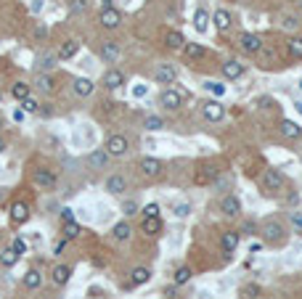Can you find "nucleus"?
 Segmentation results:
<instances>
[{
	"label": "nucleus",
	"mask_w": 302,
	"mask_h": 299,
	"mask_svg": "<svg viewBox=\"0 0 302 299\" xmlns=\"http://www.w3.org/2000/svg\"><path fill=\"white\" fill-rule=\"evenodd\" d=\"M284 27H286V30H294V27H297V19H294V16H286V19H284Z\"/></svg>",
	"instance_id": "obj_51"
},
{
	"label": "nucleus",
	"mask_w": 302,
	"mask_h": 299,
	"mask_svg": "<svg viewBox=\"0 0 302 299\" xmlns=\"http://www.w3.org/2000/svg\"><path fill=\"white\" fill-rule=\"evenodd\" d=\"M98 22H101L103 30H117V27L122 24V14L117 11V8H101Z\"/></svg>",
	"instance_id": "obj_11"
},
{
	"label": "nucleus",
	"mask_w": 302,
	"mask_h": 299,
	"mask_svg": "<svg viewBox=\"0 0 302 299\" xmlns=\"http://www.w3.org/2000/svg\"><path fill=\"white\" fill-rule=\"evenodd\" d=\"M133 96H135V98H143V96H146V85H135V88H133Z\"/></svg>",
	"instance_id": "obj_50"
},
{
	"label": "nucleus",
	"mask_w": 302,
	"mask_h": 299,
	"mask_svg": "<svg viewBox=\"0 0 302 299\" xmlns=\"http://www.w3.org/2000/svg\"><path fill=\"white\" fill-rule=\"evenodd\" d=\"M299 8H302V0H299Z\"/></svg>",
	"instance_id": "obj_59"
},
{
	"label": "nucleus",
	"mask_w": 302,
	"mask_h": 299,
	"mask_svg": "<svg viewBox=\"0 0 302 299\" xmlns=\"http://www.w3.org/2000/svg\"><path fill=\"white\" fill-rule=\"evenodd\" d=\"M299 90H302V80H299Z\"/></svg>",
	"instance_id": "obj_58"
},
{
	"label": "nucleus",
	"mask_w": 302,
	"mask_h": 299,
	"mask_svg": "<svg viewBox=\"0 0 302 299\" xmlns=\"http://www.w3.org/2000/svg\"><path fill=\"white\" fill-rule=\"evenodd\" d=\"M45 35H48V30H45V24H35V37H37V40H43Z\"/></svg>",
	"instance_id": "obj_48"
},
{
	"label": "nucleus",
	"mask_w": 302,
	"mask_h": 299,
	"mask_svg": "<svg viewBox=\"0 0 302 299\" xmlns=\"http://www.w3.org/2000/svg\"><path fill=\"white\" fill-rule=\"evenodd\" d=\"M122 212H125V214H127V217H133V214H138V204H135V201H130V199H127L125 204H122Z\"/></svg>",
	"instance_id": "obj_44"
},
{
	"label": "nucleus",
	"mask_w": 302,
	"mask_h": 299,
	"mask_svg": "<svg viewBox=\"0 0 302 299\" xmlns=\"http://www.w3.org/2000/svg\"><path fill=\"white\" fill-rule=\"evenodd\" d=\"M173 212H175V217H188V214H191V204L181 201V204H175V207H173Z\"/></svg>",
	"instance_id": "obj_42"
},
{
	"label": "nucleus",
	"mask_w": 302,
	"mask_h": 299,
	"mask_svg": "<svg viewBox=\"0 0 302 299\" xmlns=\"http://www.w3.org/2000/svg\"><path fill=\"white\" fill-rule=\"evenodd\" d=\"M183 53H186V59L196 61V59H202V56H204V45H202V43H188V40H186Z\"/></svg>",
	"instance_id": "obj_32"
},
{
	"label": "nucleus",
	"mask_w": 302,
	"mask_h": 299,
	"mask_svg": "<svg viewBox=\"0 0 302 299\" xmlns=\"http://www.w3.org/2000/svg\"><path fill=\"white\" fill-rule=\"evenodd\" d=\"M53 283L56 286H64V283H69V278H72V267L69 265H56L53 267Z\"/></svg>",
	"instance_id": "obj_26"
},
{
	"label": "nucleus",
	"mask_w": 302,
	"mask_h": 299,
	"mask_svg": "<svg viewBox=\"0 0 302 299\" xmlns=\"http://www.w3.org/2000/svg\"><path fill=\"white\" fill-rule=\"evenodd\" d=\"M103 188H106V193H111V196H122L127 191V177L125 175H109L106 177V183H103Z\"/></svg>",
	"instance_id": "obj_8"
},
{
	"label": "nucleus",
	"mask_w": 302,
	"mask_h": 299,
	"mask_svg": "<svg viewBox=\"0 0 302 299\" xmlns=\"http://www.w3.org/2000/svg\"><path fill=\"white\" fill-rule=\"evenodd\" d=\"M143 127L151 130V133H157V130H162V127H165V119H162V117H157V114H151V117L143 119Z\"/></svg>",
	"instance_id": "obj_37"
},
{
	"label": "nucleus",
	"mask_w": 302,
	"mask_h": 299,
	"mask_svg": "<svg viewBox=\"0 0 302 299\" xmlns=\"http://www.w3.org/2000/svg\"><path fill=\"white\" fill-rule=\"evenodd\" d=\"M212 24H215V30H218V32H228L231 27H233V16H231V11H225V8H218V11L212 14Z\"/></svg>",
	"instance_id": "obj_17"
},
{
	"label": "nucleus",
	"mask_w": 302,
	"mask_h": 299,
	"mask_svg": "<svg viewBox=\"0 0 302 299\" xmlns=\"http://www.w3.org/2000/svg\"><path fill=\"white\" fill-rule=\"evenodd\" d=\"M202 114H204L207 122H223L225 119V106L220 104V101H215V98L202 101Z\"/></svg>",
	"instance_id": "obj_3"
},
{
	"label": "nucleus",
	"mask_w": 302,
	"mask_h": 299,
	"mask_svg": "<svg viewBox=\"0 0 302 299\" xmlns=\"http://www.w3.org/2000/svg\"><path fill=\"white\" fill-rule=\"evenodd\" d=\"M138 170L143 172V177H159V172H162V162L154 156H143L138 162Z\"/></svg>",
	"instance_id": "obj_15"
},
{
	"label": "nucleus",
	"mask_w": 302,
	"mask_h": 299,
	"mask_svg": "<svg viewBox=\"0 0 302 299\" xmlns=\"http://www.w3.org/2000/svg\"><path fill=\"white\" fill-rule=\"evenodd\" d=\"M16 251H19V254H24V251H27V244H24V241L22 238H14V244H11Z\"/></svg>",
	"instance_id": "obj_49"
},
{
	"label": "nucleus",
	"mask_w": 302,
	"mask_h": 299,
	"mask_svg": "<svg viewBox=\"0 0 302 299\" xmlns=\"http://www.w3.org/2000/svg\"><path fill=\"white\" fill-rule=\"evenodd\" d=\"M19 257H22V254H19V251H16L14 246L0 249V265H3V267H14V265L19 262Z\"/></svg>",
	"instance_id": "obj_28"
},
{
	"label": "nucleus",
	"mask_w": 302,
	"mask_h": 299,
	"mask_svg": "<svg viewBox=\"0 0 302 299\" xmlns=\"http://www.w3.org/2000/svg\"><path fill=\"white\" fill-rule=\"evenodd\" d=\"M32 88L40 93V96H51L56 90V82H53V74H35L32 80Z\"/></svg>",
	"instance_id": "obj_14"
},
{
	"label": "nucleus",
	"mask_w": 302,
	"mask_h": 299,
	"mask_svg": "<svg viewBox=\"0 0 302 299\" xmlns=\"http://www.w3.org/2000/svg\"><path fill=\"white\" fill-rule=\"evenodd\" d=\"M111 236H114V241H119V244H125V241H130V236H133V228H130V222H117L114 230H111Z\"/></svg>",
	"instance_id": "obj_25"
},
{
	"label": "nucleus",
	"mask_w": 302,
	"mask_h": 299,
	"mask_svg": "<svg viewBox=\"0 0 302 299\" xmlns=\"http://www.w3.org/2000/svg\"><path fill=\"white\" fill-rule=\"evenodd\" d=\"M241 74H244V64L241 61H236V59L223 61V77L225 80H239Z\"/></svg>",
	"instance_id": "obj_21"
},
{
	"label": "nucleus",
	"mask_w": 302,
	"mask_h": 299,
	"mask_svg": "<svg viewBox=\"0 0 302 299\" xmlns=\"http://www.w3.org/2000/svg\"><path fill=\"white\" fill-rule=\"evenodd\" d=\"M61 222H74V212L67 207V209H61Z\"/></svg>",
	"instance_id": "obj_47"
},
{
	"label": "nucleus",
	"mask_w": 302,
	"mask_h": 299,
	"mask_svg": "<svg viewBox=\"0 0 302 299\" xmlns=\"http://www.w3.org/2000/svg\"><path fill=\"white\" fill-rule=\"evenodd\" d=\"M80 233H82V228L77 225V222H64V236L67 238H77Z\"/></svg>",
	"instance_id": "obj_41"
},
{
	"label": "nucleus",
	"mask_w": 302,
	"mask_h": 299,
	"mask_svg": "<svg viewBox=\"0 0 302 299\" xmlns=\"http://www.w3.org/2000/svg\"><path fill=\"white\" fill-rule=\"evenodd\" d=\"M204 90L212 93V96H218V98L225 96V85H223V82H218V80H207L204 82Z\"/></svg>",
	"instance_id": "obj_36"
},
{
	"label": "nucleus",
	"mask_w": 302,
	"mask_h": 299,
	"mask_svg": "<svg viewBox=\"0 0 302 299\" xmlns=\"http://www.w3.org/2000/svg\"><path fill=\"white\" fill-rule=\"evenodd\" d=\"M165 296L173 299V296H175V286H167V288H165Z\"/></svg>",
	"instance_id": "obj_54"
},
{
	"label": "nucleus",
	"mask_w": 302,
	"mask_h": 299,
	"mask_svg": "<svg viewBox=\"0 0 302 299\" xmlns=\"http://www.w3.org/2000/svg\"><path fill=\"white\" fill-rule=\"evenodd\" d=\"M43 11V0H35L32 3V14H40Z\"/></svg>",
	"instance_id": "obj_53"
},
{
	"label": "nucleus",
	"mask_w": 302,
	"mask_h": 299,
	"mask_svg": "<svg viewBox=\"0 0 302 299\" xmlns=\"http://www.w3.org/2000/svg\"><path fill=\"white\" fill-rule=\"evenodd\" d=\"M220 212L225 214V217H231V220L239 217V214H241V201L236 199L233 193H225L223 199H220Z\"/></svg>",
	"instance_id": "obj_9"
},
{
	"label": "nucleus",
	"mask_w": 302,
	"mask_h": 299,
	"mask_svg": "<svg viewBox=\"0 0 302 299\" xmlns=\"http://www.w3.org/2000/svg\"><path fill=\"white\" fill-rule=\"evenodd\" d=\"M22 109L27 111V114H37V111H40V104H37V98L27 96V98L22 101Z\"/></svg>",
	"instance_id": "obj_40"
},
{
	"label": "nucleus",
	"mask_w": 302,
	"mask_h": 299,
	"mask_svg": "<svg viewBox=\"0 0 302 299\" xmlns=\"http://www.w3.org/2000/svg\"><path fill=\"white\" fill-rule=\"evenodd\" d=\"M22 283H24V288L35 291V288H40V286H43V273H40V270H27L24 278H22Z\"/></svg>",
	"instance_id": "obj_23"
},
{
	"label": "nucleus",
	"mask_w": 302,
	"mask_h": 299,
	"mask_svg": "<svg viewBox=\"0 0 302 299\" xmlns=\"http://www.w3.org/2000/svg\"><path fill=\"white\" fill-rule=\"evenodd\" d=\"M32 183L37 185V188H45V191H53L56 183H59V175H56L53 170H48V167H40V170L32 172Z\"/></svg>",
	"instance_id": "obj_2"
},
{
	"label": "nucleus",
	"mask_w": 302,
	"mask_h": 299,
	"mask_svg": "<svg viewBox=\"0 0 302 299\" xmlns=\"http://www.w3.org/2000/svg\"><path fill=\"white\" fill-rule=\"evenodd\" d=\"M0 127H3V117H0Z\"/></svg>",
	"instance_id": "obj_57"
},
{
	"label": "nucleus",
	"mask_w": 302,
	"mask_h": 299,
	"mask_svg": "<svg viewBox=\"0 0 302 299\" xmlns=\"http://www.w3.org/2000/svg\"><path fill=\"white\" fill-rule=\"evenodd\" d=\"M281 135L289 138V141H297L302 135V127L297 122H291V119H284V122H281Z\"/></svg>",
	"instance_id": "obj_27"
},
{
	"label": "nucleus",
	"mask_w": 302,
	"mask_h": 299,
	"mask_svg": "<svg viewBox=\"0 0 302 299\" xmlns=\"http://www.w3.org/2000/svg\"><path fill=\"white\" fill-rule=\"evenodd\" d=\"M72 88H74V93H77L80 98H88L90 93L96 90V82H93V80H88V77H74Z\"/></svg>",
	"instance_id": "obj_22"
},
{
	"label": "nucleus",
	"mask_w": 302,
	"mask_h": 299,
	"mask_svg": "<svg viewBox=\"0 0 302 299\" xmlns=\"http://www.w3.org/2000/svg\"><path fill=\"white\" fill-rule=\"evenodd\" d=\"M154 80H157V85H173V82L178 80V72H175L173 64H159Z\"/></svg>",
	"instance_id": "obj_13"
},
{
	"label": "nucleus",
	"mask_w": 302,
	"mask_h": 299,
	"mask_svg": "<svg viewBox=\"0 0 302 299\" xmlns=\"http://www.w3.org/2000/svg\"><path fill=\"white\" fill-rule=\"evenodd\" d=\"M6 148H8V143L3 141V138H0V154H3V151H6Z\"/></svg>",
	"instance_id": "obj_55"
},
{
	"label": "nucleus",
	"mask_w": 302,
	"mask_h": 299,
	"mask_svg": "<svg viewBox=\"0 0 302 299\" xmlns=\"http://www.w3.org/2000/svg\"><path fill=\"white\" fill-rule=\"evenodd\" d=\"M262 238H265V244H270V246H281L286 241V228L281 225L278 220H268L265 225H262Z\"/></svg>",
	"instance_id": "obj_1"
},
{
	"label": "nucleus",
	"mask_w": 302,
	"mask_h": 299,
	"mask_svg": "<svg viewBox=\"0 0 302 299\" xmlns=\"http://www.w3.org/2000/svg\"><path fill=\"white\" fill-rule=\"evenodd\" d=\"M191 267H178L175 270V286H183V283H188L191 281Z\"/></svg>",
	"instance_id": "obj_39"
},
{
	"label": "nucleus",
	"mask_w": 302,
	"mask_h": 299,
	"mask_svg": "<svg viewBox=\"0 0 302 299\" xmlns=\"http://www.w3.org/2000/svg\"><path fill=\"white\" fill-rule=\"evenodd\" d=\"M286 48H289V56L291 59H302V37H289V43H286Z\"/></svg>",
	"instance_id": "obj_35"
},
{
	"label": "nucleus",
	"mask_w": 302,
	"mask_h": 299,
	"mask_svg": "<svg viewBox=\"0 0 302 299\" xmlns=\"http://www.w3.org/2000/svg\"><path fill=\"white\" fill-rule=\"evenodd\" d=\"M77 51H80V43L77 40H67V43H61V48H59V59L61 61H69V59H74L77 56Z\"/></svg>",
	"instance_id": "obj_24"
},
{
	"label": "nucleus",
	"mask_w": 302,
	"mask_h": 299,
	"mask_svg": "<svg viewBox=\"0 0 302 299\" xmlns=\"http://www.w3.org/2000/svg\"><path fill=\"white\" fill-rule=\"evenodd\" d=\"M143 217H159V204H154V201L146 204V207H143Z\"/></svg>",
	"instance_id": "obj_45"
},
{
	"label": "nucleus",
	"mask_w": 302,
	"mask_h": 299,
	"mask_svg": "<svg viewBox=\"0 0 302 299\" xmlns=\"http://www.w3.org/2000/svg\"><path fill=\"white\" fill-rule=\"evenodd\" d=\"M284 175H281L278 170H265L262 172V177H260V185H262V191H270V193H276V191H281L284 188Z\"/></svg>",
	"instance_id": "obj_4"
},
{
	"label": "nucleus",
	"mask_w": 302,
	"mask_h": 299,
	"mask_svg": "<svg viewBox=\"0 0 302 299\" xmlns=\"http://www.w3.org/2000/svg\"><path fill=\"white\" fill-rule=\"evenodd\" d=\"M159 104H162L167 111H178L183 106V93L167 88V90H162V96H159Z\"/></svg>",
	"instance_id": "obj_6"
},
{
	"label": "nucleus",
	"mask_w": 302,
	"mask_h": 299,
	"mask_svg": "<svg viewBox=\"0 0 302 299\" xmlns=\"http://www.w3.org/2000/svg\"><path fill=\"white\" fill-rule=\"evenodd\" d=\"M106 154L109 156H125L127 154V148H130V143H127V138L122 135V133H114V135H109L106 138Z\"/></svg>",
	"instance_id": "obj_5"
},
{
	"label": "nucleus",
	"mask_w": 302,
	"mask_h": 299,
	"mask_svg": "<svg viewBox=\"0 0 302 299\" xmlns=\"http://www.w3.org/2000/svg\"><path fill=\"white\" fill-rule=\"evenodd\" d=\"M101 85L106 90H119L125 85V72L122 69H106V74L101 77Z\"/></svg>",
	"instance_id": "obj_7"
},
{
	"label": "nucleus",
	"mask_w": 302,
	"mask_h": 299,
	"mask_svg": "<svg viewBox=\"0 0 302 299\" xmlns=\"http://www.w3.org/2000/svg\"><path fill=\"white\" fill-rule=\"evenodd\" d=\"M109 154H106V148H96V151H90L88 156H85V162H88L90 170H103V167L109 164Z\"/></svg>",
	"instance_id": "obj_16"
},
{
	"label": "nucleus",
	"mask_w": 302,
	"mask_h": 299,
	"mask_svg": "<svg viewBox=\"0 0 302 299\" xmlns=\"http://www.w3.org/2000/svg\"><path fill=\"white\" fill-rule=\"evenodd\" d=\"M85 8H88V0H72V3H69V11L72 14H82Z\"/></svg>",
	"instance_id": "obj_43"
},
{
	"label": "nucleus",
	"mask_w": 302,
	"mask_h": 299,
	"mask_svg": "<svg viewBox=\"0 0 302 299\" xmlns=\"http://www.w3.org/2000/svg\"><path fill=\"white\" fill-rule=\"evenodd\" d=\"M210 22H212L210 14H207L204 8H196V14H194V27H196V30H199V32H207Z\"/></svg>",
	"instance_id": "obj_33"
},
{
	"label": "nucleus",
	"mask_w": 302,
	"mask_h": 299,
	"mask_svg": "<svg viewBox=\"0 0 302 299\" xmlns=\"http://www.w3.org/2000/svg\"><path fill=\"white\" fill-rule=\"evenodd\" d=\"M294 109H297V114H302V101H297V104H294Z\"/></svg>",
	"instance_id": "obj_56"
},
{
	"label": "nucleus",
	"mask_w": 302,
	"mask_h": 299,
	"mask_svg": "<svg viewBox=\"0 0 302 299\" xmlns=\"http://www.w3.org/2000/svg\"><path fill=\"white\" fill-rule=\"evenodd\" d=\"M119 56H122V48H119L114 40H103V43H101V59H103V61L114 64Z\"/></svg>",
	"instance_id": "obj_20"
},
{
	"label": "nucleus",
	"mask_w": 302,
	"mask_h": 299,
	"mask_svg": "<svg viewBox=\"0 0 302 299\" xmlns=\"http://www.w3.org/2000/svg\"><path fill=\"white\" fill-rule=\"evenodd\" d=\"M130 281H133L135 286H146L151 281V270L148 267H133L130 270Z\"/></svg>",
	"instance_id": "obj_31"
},
{
	"label": "nucleus",
	"mask_w": 302,
	"mask_h": 299,
	"mask_svg": "<svg viewBox=\"0 0 302 299\" xmlns=\"http://www.w3.org/2000/svg\"><path fill=\"white\" fill-rule=\"evenodd\" d=\"M260 294H262V288H260L257 283H244V286H241V296H244V299H257Z\"/></svg>",
	"instance_id": "obj_38"
},
{
	"label": "nucleus",
	"mask_w": 302,
	"mask_h": 299,
	"mask_svg": "<svg viewBox=\"0 0 302 299\" xmlns=\"http://www.w3.org/2000/svg\"><path fill=\"white\" fill-rule=\"evenodd\" d=\"M8 220H11L14 225H24V222L30 220V207H27V201H14L11 212H8Z\"/></svg>",
	"instance_id": "obj_12"
},
{
	"label": "nucleus",
	"mask_w": 302,
	"mask_h": 299,
	"mask_svg": "<svg viewBox=\"0 0 302 299\" xmlns=\"http://www.w3.org/2000/svg\"><path fill=\"white\" fill-rule=\"evenodd\" d=\"M220 249L225 251V254H233V251L239 249V230H223Z\"/></svg>",
	"instance_id": "obj_19"
},
{
	"label": "nucleus",
	"mask_w": 302,
	"mask_h": 299,
	"mask_svg": "<svg viewBox=\"0 0 302 299\" xmlns=\"http://www.w3.org/2000/svg\"><path fill=\"white\" fill-rule=\"evenodd\" d=\"M140 230H143L146 236H157V233L162 230V217H143V222H140Z\"/></svg>",
	"instance_id": "obj_30"
},
{
	"label": "nucleus",
	"mask_w": 302,
	"mask_h": 299,
	"mask_svg": "<svg viewBox=\"0 0 302 299\" xmlns=\"http://www.w3.org/2000/svg\"><path fill=\"white\" fill-rule=\"evenodd\" d=\"M56 61H59V56H56V53H40V56H37V61H35L37 74H51L53 67H56Z\"/></svg>",
	"instance_id": "obj_18"
},
{
	"label": "nucleus",
	"mask_w": 302,
	"mask_h": 299,
	"mask_svg": "<svg viewBox=\"0 0 302 299\" xmlns=\"http://www.w3.org/2000/svg\"><path fill=\"white\" fill-rule=\"evenodd\" d=\"M254 230H257V225H254V220H244L241 233H254Z\"/></svg>",
	"instance_id": "obj_46"
},
{
	"label": "nucleus",
	"mask_w": 302,
	"mask_h": 299,
	"mask_svg": "<svg viewBox=\"0 0 302 299\" xmlns=\"http://www.w3.org/2000/svg\"><path fill=\"white\" fill-rule=\"evenodd\" d=\"M239 48L244 53H260L262 51V37L260 35H252V32H244L239 37Z\"/></svg>",
	"instance_id": "obj_10"
},
{
	"label": "nucleus",
	"mask_w": 302,
	"mask_h": 299,
	"mask_svg": "<svg viewBox=\"0 0 302 299\" xmlns=\"http://www.w3.org/2000/svg\"><path fill=\"white\" fill-rule=\"evenodd\" d=\"M30 93H32V85H27V82H14V88H11V96L16 101H24Z\"/></svg>",
	"instance_id": "obj_34"
},
{
	"label": "nucleus",
	"mask_w": 302,
	"mask_h": 299,
	"mask_svg": "<svg viewBox=\"0 0 302 299\" xmlns=\"http://www.w3.org/2000/svg\"><path fill=\"white\" fill-rule=\"evenodd\" d=\"M165 43H167V48H173V51H181L183 45H186V37L183 32H178V30H170L165 35Z\"/></svg>",
	"instance_id": "obj_29"
},
{
	"label": "nucleus",
	"mask_w": 302,
	"mask_h": 299,
	"mask_svg": "<svg viewBox=\"0 0 302 299\" xmlns=\"http://www.w3.org/2000/svg\"><path fill=\"white\" fill-rule=\"evenodd\" d=\"M291 220H294V225H297V230L302 233V212H297V214H294V217H291Z\"/></svg>",
	"instance_id": "obj_52"
}]
</instances>
